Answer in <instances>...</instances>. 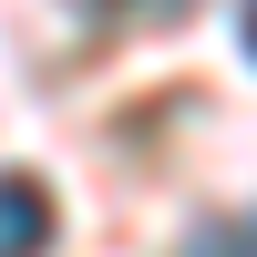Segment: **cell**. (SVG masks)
I'll return each mask as SVG.
<instances>
[{
    "instance_id": "6da1fadb",
    "label": "cell",
    "mask_w": 257,
    "mask_h": 257,
    "mask_svg": "<svg viewBox=\"0 0 257 257\" xmlns=\"http://www.w3.org/2000/svg\"><path fill=\"white\" fill-rule=\"evenodd\" d=\"M52 247V196L31 175H0V257H41Z\"/></svg>"
},
{
    "instance_id": "7a4b0ae2",
    "label": "cell",
    "mask_w": 257,
    "mask_h": 257,
    "mask_svg": "<svg viewBox=\"0 0 257 257\" xmlns=\"http://www.w3.org/2000/svg\"><path fill=\"white\" fill-rule=\"evenodd\" d=\"M175 257H257V216H206V226H185Z\"/></svg>"
},
{
    "instance_id": "3957f363",
    "label": "cell",
    "mask_w": 257,
    "mask_h": 257,
    "mask_svg": "<svg viewBox=\"0 0 257 257\" xmlns=\"http://www.w3.org/2000/svg\"><path fill=\"white\" fill-rule=\"evenodd\" d=\"M103 11H123V21H175L185 0H103Z\"/></svg>"
},
{
    "instance_id": "277c9868",
    "label": "cell",
    "mask_w": 257,
    "mask_h": 257,
    "mask_svg": "<svg viewBox=\"0 0 257 257\" xmlns=\"http://www.w3.org/2000/svg\"><path fill=\"white\" fill-rule=\"evenodd\" d=\"M237 41H247V62H257V0H247V21H237Z\"/></svg>"
}]
</instances>
